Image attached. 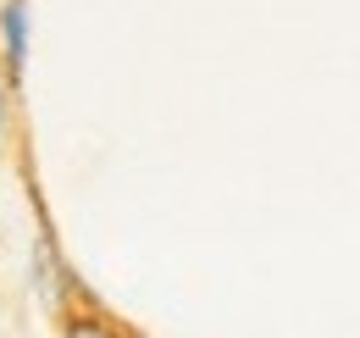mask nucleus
Here are the masks:
<instances>
[{"instance_id":"obj_1","label":"nucleus","mask_w":360,"mask_h":338,"mask_svg":"<svg viewBox=\"0 0 360 338\" xmlns=\"http://www.w3.org/2000/svg\"><path fill=\"white\" fill-rule=\"evenodd\" d=\"M34 289L45 299L50 311L61 316L67 305H78V283H72V272H67V261L56 255V239H50V227H39V239H34Z\"/></svg>"},{"instance_id":"obj_2","label":"nucleus","mask_w":360,"mask_h":338,"mask_svg":"<svg viewBox=\"0 0 360 338\" xmlns=\"http://www.w3.org/2000/svg\"><path fill=\"white\" fill-rule=\"evenodd\" d=\"M28 50H34V11H28V0H6L0 6V61H6V78L28 73Z\"/></svg>"},{"instance_id":"obj_3","label":"nucleus","mask_w":360,"mask_h":338,"mask_svg":"<svg viewBox=\"0 0 360 338\" xmlns=\"http://www.w3.org/2000/svg\"><path fill=\"white\" fill-rule=\"evenodd\" d=\"M61 338H139V333H134V327H122L117 316H105L100 305L78 299V305L61 311Z\"/></svg>"},{"instance_id":"obj_4","label":"nucleus","mask_w":360,"mask_h":338,"mask_svg":"<svg viewBox=\"0 0 360 338\" xmlns=\"http://www.w3.org/2000/svg\"><path fill=\"white\" fill-rule=\"evenodd\" d=\"M6 127H11V100H6V84H0V139H6Z\"/></svg>"}]
</instances>
